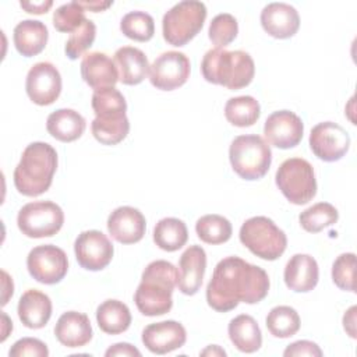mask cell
Here are the masks:
<instances>
[{"instance_id":"cell-8","label":"cell","mask_w":357,"mask_h":357,"mask_svg":"<svg viewBox=\"0 0 357 357\" xmlns=\"http://www.w3.org/2000/svg\"><path fill=\"white\" fill-rule=\"evenodd\" d=\"M275 181L286 199L294 205H304L317 194L314 169L303 158L286 159L279 166Z\"/></svg>"},{"instance_id":"cell-39","label":"cell","mask_w":357,"mask_h":357,"mask_svg":"<svg viewBox=\"0 0 357 357\" xmlns=\"http://www.w3.org/2000/svg\"><path fill=\"white\" fill-rule=\"evenodd\" d=\"M96 36V26L93 24V21L91 20H85L82 22V25L74 31L70 38L66 42V54L68 59L75 60L79 56H82L93 43Z\"/></svg>"},{"instance_id":"cell-45","label":"cell","mask_w":357,"mask_h":357,"mask_svg":"<svg viewBox=\"0 0 357 357\" xmlns=\"http://www.w3.org/2000/svg\"><path fill=\"white\" fill-rule=\"evenodd\" d=\"M356 311L357 307L351 305L343 315V328L347 332V335L353 339H356Z\"/></svg>"},{"instance_id":"cell-43","label":"cell","mask_w":357,"mask_h":357,"mask_svg":"<svg viewBox=\"0 0 357 357\" xmlns=\"http://www.w3.org/2000/svg\"><path fill=\"white\" fill-rule=\"evenodd\" d=\"M105 356L106 357H113V356H123V357L137 356V357H139L141 351L130 343H116L105 351Z\"/></svg>"},{"instance_id":"cell-6","label":"cell","mask_w":357,"mask_h":357,"mask_svg":"<svg viewBox=\"0 0 357 357\" xmlns=\"http://www.w3.org/2000/svg\"><path fill=\"white\" fill-rule=\"evenodd\" d=\"M240 241L254 255L265 259H278L287 247V237L275 222L266 216L247 219L240 227Z\"/></svg>"},{"instance_id":"cell-38","label":"cell","mask_w":357,"mask_h":357,"mask_svg":"<svg viewBox=\"0 0 357 357\" xmlns=\"http://www.w3.org/2000/svg\"><path fill=\"white\" fill-rule=\"evenodd\" d=\"M85 20V10L78 4V1L61 4L53 13V25L59 32L73 33Z\"/></svg>"},{"instance_id":"cell-15","label":"cell","mask_w":357,"mask_h":357,"mask_svg":"<svg viewBox=\"0 0 357 357\" xmlns=\"http://www.w3.org/2000/svg\"><path fill=\"white\" fill-rule=\"evenodd\" d=\"M304 124L301 119L290 110L273 112L268 116L264 126V134L266 141L280 149H289L303 138Z\"/></svg>"},{"instance_id":"cell-36","label":"cell","mask_w":357,"mask_h":357,"mask_svg":"<svg viewBox=\"0 0 357 357\" xmlns=\"http://www.w3.org/2000/svg\"><path fill=\"white\" fill-rule=\"evenodd\" d=\"M91 130L95 139L100 144L116 145L127 137L130 131V121L127 116L113 120H102L95 117L91 124Z\"/></svg>"},{"instance_id":"cell-16","label":"cell","mask_w":357,"mask_h":357,"mask_svg":"<svg viewBox=\"0 0 357 357\" xmlns=\"http://www.w3.org/2000/svg\"><path fill=\"white\" fill-rule=\"evenodd\" d=\"M187 333L177 321H162L148 325L142 331L144 346L155 354H166L184 346Z\"/></svg>"},{"instance_id":"cell-9","label":"cell","mask_w":357,"mask_h":357,"mask_svg":"<svg viewBox=\"0 0 357 357\" xmlns=\"http://www.w3.org/2000/svg\"><path fill=\"white\" fill-rule=\"evenodd\" d=\"M64 223L63 209L52 201H33L24 205L17 216L22 234L31 238L52 237Z\"/></svg>"},{"instance_id":"cell-44","label":"cell","mask_w":357,"mask_h":357,"mask_svg":"<svg viewBox=\"0 0 357 357\" xmlns=\"http://www.w3.org/2000/svg\"><path fill=\"white\" fill-rule=\"evenodd\" d=\"M20 6L26 11V13H31V14H43V13H47L49 8L53 6V1L52 0H47V1H21Z\"/></svg>"},{"instance_id":"cell-13","label":"cell","mask_w":357,"mask_h":357,"mask_svg":"<svg viewBox=\"0 0 357 357\" xmlns=\"http://www.w3.org/2000/svg\"><path fill=\"white\" fill-rule=\"evenodd\" d=\"M25 89L33 103L52 105L61 92V75L57 67L49 61L33 64L26 74Z\"/></svg>"},{"instance_id":"cell-37","label":"cell","mask_w":357,"mask_h":357,"mask_svg":"<svg viewBox=\"0 0 357 357\" xmlns=\"http://www.w3.org/2000/svg\"><path fill=\"white\" fill-rule=\"evenodd\" d=\"M237 32V20L229 13H222L212 18L208 29V36L216 47H225L236 39Z\"/></svg>"},{"instance_id":"cell-24","label":"cell","mask_w":357,"mask_h":357,"mask_svg":"<svg viewBox=\"0 0 357 357\" xmlns=\"http://www.w3.org/2000/svg\"><path fill=\"white\" fill-rule=\"evenodd\" d=\"M114 64L119 71V81L124 85H137L149 73V63L142 50L134 46H123L114 53Z\"/></svg>"},{"instance_id":"cell-48","label":"cell","mask_w":357,"mask_h":357,"mask_svg":"<svg viewBox=\"0 0 357 357\" xmlns=\"http://www.w3.org/2000/svg\"><path fill=\"white\" fill-rule=\"evenodd\" d=\"M201 356H223L225 357L226 351L220 346L212 344V346H208L205 350H202Z\"/></svg>"},{"instance_id":"cell-49","label":"cell","mask_w":357,"mask_h":357,"mask_svg":"<svg viewBox=\"0 0 357 357\" xmlns=\"http://www.w3.org/2000/svg\"><path fill=\"white\" fill-rule=\"evenodd\" d=\"M1 318H3V324H4V331H3L1 342H4V340H6V337L8 336V331H6V326H7V325H10V324H13V322H10V321H8V317H7L4 312L1 314ZM10 328H13V325H10Z\"/></svg>"},{"instance_id":"cell-22","label":"cell","mask_w":357,"mask_h":357,"mask_svg":"<svg viewBox=\"0 0 357 357\" xmlns=\"http://www.w3.org/2000/svg\"><path fill=\"white\" fill-rule=\"evenodd\" d=\"M54 335L66 347H82L92 339L91 321L84 312L67 311L57 319Z\"/></svg>"},{"instance_id":"cell-12","label":"cell","mask_w":357,"mask_h":357,"mask_svg":"<svg viewBox=\"0 0 357 357\" xmlns=\"http://www.w3.org/2000/svg\"><path fill=\"white\" fill-rule=\"evenodd\" d=\"M310 148L321 160L336 162L347 153L350 148V137L337 123H318L310 132Z\"/></svg>"},{"instance_id":"cell-1","label":"cell","mask_w":357,"mask_h":357,"mask_svg":"<svg viewBox=\"0 0 357 357\" xmlns=\"http://www.w3.org/2000/svg\"><path fill=\"white\" fill-rule=\"evenodd\" d=\"M269 291L268 273L238 257H226L218 262L206 286V301L219 312L234 310L240 301L259 303Z\"/></svg>"},{"instance_id":"cell-33","label":"cell","mask_w":357,"mask_h":357,"mask_svg":"<svg viewBox=\"0 0 357 357\" xmlns=\"http://www.w3.org/2000/svg\"><path fill=\"white\" fill-rule=\"evenodd\" d=\"M197 236L206 244H222L231 237V223L220 215L212 213L199 218L195 223Z\"/></svg>"},{"instance_id":"cell-40","label":"cell","mask_w":357,"mask_h":357,"mask_svg":"<svg viewBox=\"0 0 357 357\" xmlns=\"http://www.w3.org/2000/svg\"><path fill=\"white\" fill-rule=\"evenodd\" d=\"M354 268L356 255L353 252L340 254L332 265L333 283L346 291H354Z\"/></svg>"},{"instance_id":"cell-46","label":"cell","mask_w":357,"mask_h":357,"mask_svg":"<svg viewBox=\"0 0 357 357\" xmlns=\"http://www.w3.org/2000/svg\"><path fill=\"white\" fill-rule=\"evenodd\" d=\"M1 276H3V301H1V304L6 305L8 298L14 293V284H13L11 278L8 276V273L6 271H1Z\"/></svg>"},{"instance_id":"cell-28","label":"cell","mask_w":357,"mask_h":357,"mask_svg":"<svg viewBox=\"0 0 357 357\" xmlns=\"http://www.w3.org/2000/svg\"><path fill=\"white\" fill-rule=\"evenodd\" d=\"M96 321L105 333L119 335L130 328L131 312L123 301L110 298L98 307Z\"/></svg>"},{"instance_id":"cell-17","label":"cell","mask_w":357,"mask_h":357,"mask_svg":"<svg viewBox=\"0 0 357 357\" xmlns=\"http://www.w3.org/2000/svg\"><path fill=\"white\" fill-rule=\"evenodd\" d=\"M145 216L132 206H119L107 218L109 234L121 244H134L145 234Z\"/></svg>"},{"instance_id":"cell-21","label":"cell","mask_w":357,"mask_h":357,"mask_svg":"<svg viewBox=\"0 0 357 357\" xmlns=\"http://www.w3.org/2000/svg\"><path fill=\"white\" fill-rule=\"evenodd\" d=\"M283 278L290 290L297 293L311 291L318 283V264L308 254H294L286 264Z\"/></svg>"},{"instance_id":"cell-41","label":"cell","mask_w":357,"mask_h":357,"mask_svg":"<svg viewBox=\"0 0 357 357\" xmlns=\"http://www.w3.org/2000/svg\"><path fill=\"white\" fill-rule=\"evenodd\" d=\"M10 357H47L49 356V350L47 346L35 337H22L20 340H17L10 351H8Z\"/></svg>"},{"instance_id":"cell-32","label":"cell","mask_w":357,"mask_h":357,"mask_svg":"<svg viewBox=\"0 0 357 357\" xmlns=\"http://www.w3.org/2000/svg\"><path fill=\"white\" fill-rule=\"evenodd\" d=\"M298 312L289 305L273 307L266 315V328L275 337L286 339L296 335L300 329Z\"/></svg>"},{"instance_id":"cell-11","label":"cell","mask_w":357,"mask_h":357,"mask_svg":"<svg viewBox=\"0 0 357 357\" xmlns=\"http://www.w3.org/2000/svg\"><path fill=\"white\" fill-rule=\"evenodd\" d=\"M190 77L188 57L176 50L159 54L149 66V81L160 91H173L187 82Z\"/></svg>"},{"instance_id":"cell-2","label":"cell","mask_w":357,"mask_h":357,"mask_svg":"<svg viewBox=\"0 0 357 357\" xmlns=\"http://www.w3.org/2000/svg\"><path fill=\"white\" fill-rule=\"evenodd\" d=\"M178 269L165 259H156L142 272L134 301L138 311L146 317L169 312L173 307V290L177 286Z\"/></svg>"},{"instance_id":"cell-5","label":"cell","mask_w":357,"mask_h":357,"mask_svg":"<svg viewBox=\"0 0 357 357\" xmlns=\"http://www.w3.org/2000/svg\"><path fill=\"white\" fill-rule=\"evenodd\" d=\"M233 170L244 180L262 178L272 163V151L268 142L255 134L236 137L229 148Z\"/></svg>"},{"instance_id":"cell-4","label":"cell","mask_w":357,"mask_h":357,"mask_svg":"<svg viewBox=\"0 0 357 357\" xmlns=\"http://www.w3.org/2000/svg\"><path fill=\"white\" fill-rule=\"evenodd\" d=\"M201 73L208 82L236 91L250 85L255 74V66L247 52L213 47L205 53L201 61Z\"/></svg>"},{"instance_id":"cell-3","label":"cell","mask_w":357,"mask_h":357,"mask_svg":"<svg viewBox=\"0 0 357 357\" xmlns=\"http://www.w3.org/2000/svg\"><path fill=\"white\" fill-rule=\"evenodd\" d=\"M57 169V152L47 142L29 144L14 170V185L20 194L38 197L49 190Z\"/></svg>"},{"instance_id":"cell-7","label":"cell","mask_w":357,"mask_h":357,"mask_svg":"<svg viewBox=\"0 0 357 357\" xmlns=\"http://www.w3.org/2000/svg\"><path fill=\"white\" fill-rule=\"evenodd\" d=\"M206 7L202 1L184 0L174 4L162 20L165 40L172 46H184L204 26Z\"/></svg>"},{"instance_id":"cell-25","label":"cell","mask_w":357,"mask_h":357,"mask_svg":"<svg viewBox=\"0 0 357 357\" xmlns=\"http://www.w3.org/2000/svg\"><path fill=\"white\" fill-rule=\"evenodd\" d=\"M49 32L42 21L24 20L18 22L13 32V40L20 54L32 57L39 54L47 43Z\"/></svg>"},{"instance_id":"cell-31","label":"cell","mask_w":357,"mask_h":357,"mask_svg":"<svg viewBox=\"0 0 357 357\" xmlns=\"http://www.w3.org/2000/svg\"><path fill=\"white\" fill-rule=\"evenodd\" d=\"M261 107L255 98L250 95L230 98L225 105V116L236 127H250L259 119Z\"/></svg>"},{"instance_id":"cell-47","label":"cell","mask_w":357,"mask_h":357,"mask_svg":"<svg viewBox=\"0 0 357 357\" xmlns=\"http://www.w3.org/2000/svg\"><path fill=\"white\" fill-rule=\"evenodd\" d=\"M78 4L86 11H93V13H99V11H103L106 10L107 7H110L113 4V1H78Z\"/></svg>"},{"instance_id":"cell-30","label":"cell","mask_w":357,"mask_h":357,"mask_svg":"<svg viewBox=\"0 0 357 357\" xmlns=\"http://www.w3.org/2000/svg\"><path fill=\"white\" fill-rule=\"evenodd\" d=\"M92 109L98 119L113 120L126 116L127 103L123 93L114 86L98 89L92 95Z\"/></svg>"},{"instance_id":"cell-29","label":"cell","mask_w":357,"mask_h":357,"mask_svg":"<svg viewBox=\"0 0 357 357\" xmlns=\"http://www.w3.org/2000/svg\"><path fill=\"white\" fill-rule=\"evenodd\" d=\"M187 226L177 218H163L153 227V241L163 251H177L187 243Z\"/></svg>"},{"instance_id":"cell-19","label":"cell","mask_w":357,"mask_h":357,"mask_svg":"<svg viewBox=\"0 0 357 357\" xmlns=\"http://www.w3.org/2000/svg\"><path fill=\"white\" fill-rule=\"evenodd\" d=\"M206 269V254L201 245H190L178 261L177 287L183 294H195L202 284Z\"/></svg>"},{"instance_id":"cell-18","label":"cell","mask_w":357,"mask_h":357,"mask_svg":"<svg viewBox=\"0 0 357 357\" xmlns=\"http://www.w3.org/2000/svg\"><path fill=\"white\" fill-rule=\"evenodd\" d=\"M261 25L271 36L287 39L298 31L300 15L287 3H269L261 11Z\"/></svg>"},{"instance_id":"cell-27","label":"cell","mask_w":357,"mask_h":357,"mask_svg":"<svg viewBox=\"0 0 357 357\" xmlns=\"http://www.w3.org/2000/svg\"><path fill=\"white\" fill-rule=\"evenodd\" d=\"M229 337L234 347L243 353H254L262 344V333L257 321L247 314L237 315L229 322Z\"/></svg>"},{"instance_id":"cell-26","label":"cell","mask_w":357,"mask_h":357,"mask_svg":"<svg viewBox=\"0 0 357 357\" xmlns=\"http://www.w3.org/2000/svg\"><path fill=\"white\" fill-rule=\"evenodd\" d=\"M86 127L85 119L73 109H59L49 114L46 120L47 132L61 142L78 139Z\"/></svg>"},{"instance_id":"cell-20","label":"cell","mask_w":357,"mask_h":357,"mask_svg":"<svg viewBox=\"0 0 357 357\" xmlns=\"http://www.w3.org/2000/svg\"><path fill=\"white\" fill-rule=\"evenodd\" d=\"M81 75L95 91L114 86L119 81V71L114 61L105 53L92 52L81 61Z\"/></svg>"},{"instance_id":"cell-10","label":"cell","mask_w":357,"mask_h":357,"mask_svg":"<svg viewBox=\"0 0 357 357\" xmlns=\"http://www.w3.org/2000/svg\"><path fill=\"white\" fill-rule=\"evenodd\" d=\"M26 268L36 282L54 284L67 275L68 259L61 248L53 244H43L29 251L26 257Z\"/></svg>"},{"instance_id":"cell-34","label":"cell","mask_w":357,"mask_h":357,"mask_svg":"<svg viewBox=\"0 0 357 357\" xmlns=\"http://www.w3.org/2000/svg\"><path fill=\"white\" fill-rule=\"evenodd\" d=\"M339 219L337 209L329 202H318L303 211L298 216L301 227L308 233H318L335 225Z\"/></svg>"},{"instance_id":"cell-14","label":"cell","mask_w":357,"mask_h":357,"mask_svg":"<svg viewBox=\"0 0 357 357\" xmlns=\"http://www.w3.org/2000/svg\"><path fill=\"white\" fill-rule=\"evenodd\" d=\"M74 252L78 264L88 271L106 268L113 258V244L99 230H86L78 234L74 243Z\"/></svg>"},{"instance_id":"cell-23","label":"cell","mask_w":357,"mask_h":357,"mask_svg":"<svg viewBox=\"0 0 357 357\" xmlns=\"http://www.w3.org/2000/svg\"><path fill=\"white\" fill-rule=\"evenodd\" d=\"M18 318L29 329L43 328L52 317V301L47 294L29 289L18 301Z\"/></svg>"},{"instance_id":"cell-42","label":"cell","mask_w":357,"mask_h":357,"mask_svg":"<svg viewBox=\"0 0 357 357\" xmlns=\"http://www.w3.org/2000/svg\"><path fill=\"white\" fill-rule=\"evenodd\" d=\"M283 356L286 357H291V356H310V357H321L322 356V350L319 349V346L314 342L310 340H297L291 344H289L284 351Z\"/></svg>"},{"instance_id":"cell-35","label":"cell","mask_w":357,"mask_h":357,"mask_svg":"<svg viewBox=\"0 0 357 357\" xmlns=\"http://www.w3.org/2000/svg\"><path fill=\"white\" fill-rule=\"evenodd\" d=\"M121 32L137 42H148L155 33V21L145 11H130L120 21Z\"/></svg>"}]
</instances>
